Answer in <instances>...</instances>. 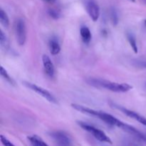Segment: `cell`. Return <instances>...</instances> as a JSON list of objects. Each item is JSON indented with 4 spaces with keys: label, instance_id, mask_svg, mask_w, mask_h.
<instances>
[{
    "label": "cell",
    "instance_id": "cell-1",
    "mask_svg": "<svg viewBox=\"0 0 146 146\" xmlns=\"http://www.w3.org/2000/svg\"><path fill=\"white\" fill-rule=\"evenodd\" d=\"M86 82L92 86L100 88H105L115 93H125L133 88L132 86L125 83H116L100 78H90L86 80Z\"/></svg>",
    "mask_w": 146,
    "mask_h": 146
},
{
    "label": "cell",
    "instance_id": "cell-2",
    "mask_svg": "<svg viewBox=\"0 0 146 146\" xmlns=\"http://www.w3.org/2000/svg\"><path fill=\"white\" fill-rule=\"evenodd\" d=\"M78 125L84 129L85 131H86L87 132L90 133L91 134H92L93 136L96 138V140H98V141L102 143H106L108 144H112V141L111 140V138L104 132L101 130L98 129V128H95L93 125H89L88 123H86L84 122H78Z\"/></svg>",
    "mask_w": 146,
    "mask_h": 146
},
{
    "label": "cell",
    "instance_id": "cell-3",
    "mask_svg": "<svg viewBox=\"0 0 146 146\" xmlns=\"http://www.w3.org/2000/svg\"><path fill=\"white\" fill-rule=\"evenodd\" d=\"M14 32L18 44L20 46L24 45L27 41V28L22 19H18L14 22Z\"/></svg>",
    "mask_w": 146,
    "mask_h": 146
},
{
    "label": "cell",
    "instance_id": "cell-4",
    "mask_svg": "<svg viewBox=\"0 0 146 146\" xmlns=\"http://www.w3.org/2000/svg\"><path fill=\"white\" fill-rule=\"evenodd\" d=\"M23 84L26 87H27L28 88L31 89V91H34V92L36 93L37 94L40 95L41 96H42L43 98H44L45 99H46L47 101H49L50 103H52V104H57V101L55 97L49 92L47 90L44 89L42 87H40L36 85V84H32L31 82H28V81H24Z\"/></svg>",
    "mask_w": 146,
    "mask_h": 146
},
{
    "label": "cell",
    "instance_id": "cell-5",
    "mask_svg": "<svg viewBox=\"0 0 146 146\" xmlns=\"http://www.w3.org/2000/svg\"><path fill=\"white\" fill-rule=\"evenodd\" d=\"M111 106L113 108H115V109H118V111H121V112L125 114V115H126L127 116L135 120V121H137L138 122H139L140 123L143 124V125L146 126V118L145 117L142 116V115H141L140 114H138V113L135 112V111H131V110L127 109L125 107L117 105V104H113V103L111 104Z\"/></svg>",
    "mask_w": 146,
    "mask_h": 146
},
{
    "label": "cell",
    "instance_id": "cell-6",
    "mask_svg": "<svg viewBox=\"0 0 146 146\" xmlns=\"http://www.w3.org/2000/svg\"><path fill=\"white\" fill-rule=\"evenodd\" d=\"M85 7L90 18L94 21H96L100 17V8L98 4L94 0H86Z\"/></svg>",
    "mask_w": 146,
    "mask_h": 146
},
{
    "label": "cell",
    "instance_id": "cell-7",
    "mask_svg": "<svg viewBox=\"0 0 146 146\" xmlns=\"http://www.w3.org/2000/svg\"><path fill=\"white\" fill-rule=\"evenodd\" d=\"M50 136L54 140L55 144L71 143V138L69 135L63 131H54L50 133Z\"/></svg>",
    "mask_w": 146,
    "mask_h": 146
},
{
    "label": "cell",
    "instance_id": "cell-8",
    "mask_svg": "<svg viewBox=\"0 0 146 146\" xmlns=\"http://www.w3.org/2000/svg\"><path fill=\"white\" fill-rule=\"evenodd\" d=\"M42 62L46 74L49 77L53 78L54 76V74H55V68H54V64L51 61V60L50 59L48 56L44 54L42 56Z\"/></svg>",
    "mask_w": 146,
    "mask_h": 146
},
{
    "label": "cell",
    "instance_id": "cell-9",
    "mask_svg": "<svg viewBox=\"0 0 146 146\" xmlns=\"http://www.w3.org/2000/svg\"><path fill=\"white\" fill-rule=\"evenodd\" d=\"M80 34H81V38H82L83 41L86 44H88L91 41V38H92V35H91V31L89 29L86 27H82L80 30Z\"/></svg>",
    "mask_w": 146,
    "mask_h": 146
},
{
    "label": "cell",
    "instance_id": "cell-10",
    "mask_svg": "<svg viewBox=\"0 0 146 146\" xmlns=\"http://www.w3.org/2000/svg\"><path fill=\"white\" fill-rule=\"evenodd\" d=\"M49 49L50 53L52 55L55 56L59 54L60 51H61V46L56 39L53 38L49 41Z\"/></svg>",
    "mask_w": 146,
    "mask_h": 146
},
{
    "label": "cell",
    "instance_id": "cell-11",
    "mask_svg": "<svg viewBox=\"0 0 146 146\" xmlns=\"http://www.w3.org/2000/svg\"><path fill=\"white\" fill-rule=\"evenodd\" d=\"M28 140L31 143V146H48L41 138H39L37 135L29 136Z\"/></svg>",
    "mask_w": 146,
    "mask_h": 146
},
{
    "label": "cell",
    "instance_id": "cell-12",
    "mask_svg": "<svg viewBox=\"0 0 146 146\" xmlns=\"http://www.w3.org/2000/svg\"><path fill=\"white\" fill-rule=\"evenodd\" d=\"M127 38H128V41L129 42L130 45L132 47L133 50L135 53H138V46H137V42L136 39H135V36L133 35V34L131 32H128L126 34Z\"/></svg>",
    "mask_w": 146,
    "mask_h": 146
},
{
    "label": "cell",
    "instance_id": "cell-13",
    "mask_svg": "<svg viewBox=\"0 0 146 146\" xmlns=\"http://www.w3.org/2000/svg\"><path fill=\"white\" fill-rule=\"evenodd\" d=\"M0 21L1 24L5 27H8L9 25V19L8 16L2 9H0Z\"/></svg>",
    "mask_w": 146,
    "mask_h": 146
},
{
    "label": "cell",
    "instance_id": "cell-14",
    "mask_svg": "<svg viewBox=\"0 0 146 146\" xmlns=\"http://www.w3.org/2000/svg\"><path fill=\"white\" fill-rule=\"evenodd\" d=\"M0 72H1L0 73V74H1V76L6 80V81H8V82L10 83L11 84H13V85H14V80L10 77V76L9 75L7 71L4 69L3 66H1V68H0Z\"/></svg>",
    "mask_w": 146,
    "mask_h": 146
},
{
    "label": "cell",
    "instance_id": "cell-15",
    "mask_svg": "<svg viewBox=\"0 0 146 146\" xmlns=\"http://www.w3.org/2000/svg\"><path fill=\"white\" fill-rule=\"evenodd\" d=\"M111 19L113 24L114 26L117 25L118 23V15L116 10L115 9H112L111 11Z\"/></svg>",
    "mask_w": 146,
    "mask_h": 146
},
{
    "label": "cell",
    "instance_id": "cell-16",
    "mask_svg": "<svg viewBox=\"0 0 146 146\" xmlns=\"http://www.w3.org/2000/svg\"><path fill=\"white\" fill-rule=\"evenodd\" d=\"M48 14H49V15L52 18L55 19H58L61 17V14H60L59 11H58L56 9H49L48 10Z\"/></svg>",
    "mask_w": 146,
    "mask_h": 146
},
{
    "label": "cell",
    "instance_id": "cell-17",
    "mask_svg": "<svg viewBox=\"0 0 146 146\" xmlns=\"http://www.w3.org/2000/svg\"><path fill=\"white\" fill-rule=\"evenodd\" d=\"M0 43L2 46H6L7 44V38L2 30H0Z\"/></svg>",
    "mask_w": 146,
    "mask_h": 146
},
{
    "label": "cell",
    "instance_id": "cell-18",
    "mask_svg": "<svg viewBox=\"0 0 146 146\" xmlns=\"http://www.w3.org/2000/svg\"><path fill=\"white\" fill-rule=\"evenodd\" d=\"M0 138H1V143L4 145V146H15L12 143L10 142L6 137H4V135H1V136H0Z\"/></svg>",
    "mask_w": 146,
    "mask_h": 146
},
{
    "label": "cell",
    "instance_id": "cell-19",
    "mask_svg": "<svg viewBox=\"0 0 146 146\" xmlns=\"http://www.w3.org/2000/svg\"><path fill=\"white\" fill-rule=\"evenodd\" d=\"M137 65L141 67H143V68H146V61H138Z\"/></svg>",
    "mask_w": 146,
    "mask_h": 146
},
{
    "label": "cell",
    "instance_id": "cell-20",
    "mask_svg": "<svg viewBox=\"0 0 146 146\" xmlns=\"http://www.w3.org/2000/svg\"><path fill=\"white\" fill-rule=\"evenodd\" d=\"M55 146H74L72 143H66V144H55Z\"/></svg>",
    "mask_w": 146,
    "mask_h": 146
},
{
    "label": "cell",
    "instance_id": "cell-21",
    "mask_svg": "<svg viewBox=\"0 0 146 146\" xmlns=\"http://www.w3.org/2000/svg\"><path fill=\"white\" fill-rule=\"evenodd\" d=\"M44 1H46V2H48V3H54L56 0H44Z\"/></svg>",
    "mask_w": 146,
    "mask_h": 146
},
{
    "label": "cell",
    "instance_id": "cell-22",
    "mask_svg": "<svg viewBox=\"0 0 146 146\" xmlns=\"http://www.w3.org/2000/svg\"><path fill=\"white\" fill-rule=\"evenodd\" d=\"M130 1H135V0H130Z\"/></svg>",
    "mask_w": 146,
    "mask_h": 146
},
{
    "label": "cell",
    "instance_id": "cell-23",
    "mask_svg": "<svg viewBox=\"0 0 146 146\" xmlns=\"http://www.w3.org/2000/svg\"><path fill=\"white\" fill-rule=\"evenodd\" d=\"M145 26H146V20L145 21Z\"/></svg>",
    "mask_w": 146,
    "mask_h": 146
},
{
    "label": "cell",
    "instance_id": "cell-24",
    "mask_svg": "<svg viewBox=\"0 0 146 146\" xmlns=\"http://www.w3.org/2000/svg\"><path fill=\"white\" fill-rule=\"evenodd\" d=\"M143 1H145V2L146 3V0H143Z\"/></svg>",
    "mask_w": 146,
    "mask_h": 146
}]
</instances>
